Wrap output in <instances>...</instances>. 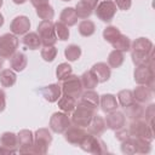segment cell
<instances>
[{
  "label": "cell",
  "instance_id": "cell-26",
  "mask_svg": "<svg viewBox=\"0 0 155 155\" xmlns=\"http://www.w3.org/2000/svg\"><path fill=\"white\" fill-rule=\"evenodd\" d=\"M57 102H58V108L63 113H67V114L73 113V110L76 107V99L67 94H62Z\"/></svg>",
  "mask_w": 155,
  "mask_h": 155
},
{
  "label": "cell",
  "instance_id": "cell-10",
  "mask_svg": "<svg viewBox=\"0 0 155 155\" xmlns=\"http://www.w3.org/2000/svg\"><path fill=\"white\" fill-rule=\"evenodd\" d=\"M116 11H117V7L113 0H103L94 8L96 16L102 22H111Z\"/></svg>",
  "mask_w": 155,
  "mask_h": 155
},
{
  "label": "cell",
  "instance_id": "cell-3",
  "mask_svg": "<svg viewBox=\"0 0 155 155\" xmlns=\"http://www.w3.org/2000/svg\"><path fill=\"white\" fill-rule=\"evenodd\" d=\"M96 114V110L92 108H88L81 103H79L75 109L71 113V124L75 126H80V127H87L90 121L92 120L93 115Z\"/></svg>",
  "mask_w": 155,
  "mask_h": 155
},
{
  "label": "cell",
  "instance_id": "cell-34",
  "mask_svg": "<svg viewBox=\"0 0 155 155\" xmlns=\"http://www.w3.org/2000/svg\"><path fill=\"white\" fill-rule=\"evenodd\" d=\"M64 56H65V58H67L69 62H75V61H78V59L80 58V56H81V48H80V46L74 45V44L68 45V46L64 48Z\"/></svg>",
  "mask_w": 155,
  "mask_h": 155
},
{
  "label": "cell",
  "instance_id": "cell-48",
  "mask_svg": "<svg viewBox=\"0 0 155 155\" xmlns=\"http://www.w3.org/2000/svg\"><path fill=\"white\" fill-rule=\"evenodd\" d=\"M84 1H85L88 6H91L93 10H94V8H96V6L98 5V0H84Z\"/></svg>",
  "mask_w": 155,
  "mask_h": 155
},
{
  "label": "cell",
  "instance_id": "cell-18",
  "mask_svg": "<svg viewBox=\"0 0 155 155\" xmlns=\"http://www.w3.org/2000/svg\"><path fill=\"white\" fill-rule=\"evenodd\" d=\"M105 128H107L105 120L102 116H99L98 114H94L87 126V132L91 134H94V136H101L102 133H104Z\"/></svg>",
  "mask_w": 155,
  "mask_h": 155
},
{
  "label": "cell",
  "instance_id": "cell-32",
  "mask_svg": "<svg viewBox=\"0 0 155 155\" xmlns=\"http://www.w3.org/2000/svg\"><path fill=\"white\" fill-rule=\"evenodd\" d=\"M75 12H76L78 18L86 19V18H88V17L92 15L93 8H92L91 6H88L84 0H81V1H79V2L76 4V6H75Z\"/></svg>",
  "mask_w": 155,
  "mask_h": 155
},
{
  "label": "cell",
  "instance_id": "cell-8",
  "mask_svg": "<svg viewBox=\"0 0 155 155\" xmlns=\"http://www.w3.org/2000/svg\"><path fill=\"white\" fill-rule=\"evenodd\" d=\"M62 93L63 94H67V96H70L75 99H78L81 93H82V84H81V80H80V76L78 75H69L67 79L63 80V84H62Z\"/></svg>",
  "mask_w": 155,
  "mask_h": 155
},
{
  "label": "cell",
  "instance_id": "cell-12",
  "mask_svg": "<svg viewBox=\"0 0 155 155\" xmlns=\"http://www.w3.org/2000/svg\"><path fill=\"white\" fill-rule=\"evenodd\" d=\"M0 147L5 150V154H15L18 151L17 134L13 132H4L0 136Z\"/></svg>",
  "mask_w": 155,
  "mask_h": 155
},
{
  "label": "cell",
  "instance_id": "cell-47",
  "mask_svg": "<svg viewBox=\"0 0 155 155\" xmlns=\"http://www.w3.org/2000/svg\"><path fill=\"white\" fill-rule=\"evenodd\" d=\"M30 2H31V5L36 8V7H40V6H42V5L48 4V0H30Z\"/></svg>",
  "mask_w": 155,
  "mask_h": 155
},
{
  "label": "cell",
  "instance_id": "cell-50",
  "mask_svg": "<svg viewBox=\"0 0 155 155\" xmlns=\"http://www.w3.org/2000/svg\"><path fill=\"white\" fill-rule=\"evenodd\" d=\"M4 22H5V19H4V16H2V13L0 12V27H2V25H4Z\"/></svg>",
  "mask_w": 155,
  "mask_h": 155
},
{
  "label": "cell",
  "instance_id": "cell-37",
  "mask_svg": "<svg viewBox=\"0 0 155 155\" xmlns=\"http://www.w3.org/2000/svg\"><path fill=\"white\" fill-rule=\"evenodd\" d=\"M120 34H121V31H120L116 27L109 25V27L104 28V30H103V39H104L107 42L113 44V42L120 36Z\"/></svg>",
  "mask_w": 155,
  "mask_h": 155
},
{
  "label": "cell",
  "instance_id": "cell-33",
  "mask_svg": "<svg viewBox=\"0 0 155 155\" xmlns=\"http://www.w3.org/2000/svg\"><path fill=\"white\" fill-rule=\"evenodd\" d=\"M78 28H79V33H80L82 36H85V38L93 35L94 31H96V25H94V23H93L92 21H90V19H84V21H81V22L79 23V27H78Z\"/></svg>",
  "mask_w": 155,
  "mask_h": 155
},
{
  "label": "cell",
  "instance_id": "cell-24",
  "mask_svg": "<svg viewBox=\"0 0 155 155\" xmlns=\"http://www.w3.org/2000/svg\"><path fill=\"white\" fill-rule=\"evenodd\" d=\"M28 59L23 52H15L10 58V65L15 71H23L27 67Z\"/></svg>",
  "mask_w": 155,
  "mask_h": 155
},
{
  "label": "cell",
  "instance_id": "cell-46",
  "mask_svg": "<svg viewBox=\"0 0 155 155\" xmlns=\"http://www.w3.org/2000/svg\"><path fill=\"white\" fill-rule=\"evenodd\" d=\"M6 108V94L4 90L0 88V113H2Z\"/></svg>",
  "mask_w": 155,
  "mask_h": 155
},
{
  "label": "cell",
  "instance_id": "cell-52",
  "mask_svg": "<svg viewBox=\"0 0 155 155\" xmlns=\"http://www.w3.org/2000/svg\"><path fill=\"white\" fill-rule=\"evenodd\" d=\"M0 154H5V150H4L1 147H0Z\"/></svg>",
  "mask_w": 155,
  "mask_h": 155
},
{
  "label": "cell",
  "instance_id": "cell-17",
  "mask_svg": "<svg viewBox=\"0 0 155 155\" xmlns=\"http://www.w3.org/2000/svg\"><path fill=\"white\" fill-rule=\"evenodd\" d=\"M91 70L97 76L98 82H107L110 79V75H111L110 67L104 62H98V63L93 64Z\"/></svg>",
  "mask_w": 155,
  "mask_h": 155
},
{
  "label": "cell",
  "instance_id": "cell-21",
  "mask_svg": "<svg viewBox=\"0 0 155 155\" xmlns=\"http://www.w3.org/2000/svg\"><path fill=\"white\" fill-rule=\"evenodd\" d=\"M81 101L80 103L88 107V108H92V109H97L98 105H99V96L96 91L93 90H86L85 92L81 93Z\"/></svg>",
  "mask_w": 155,
  "mask_h": 155
},
{
  "label": "cell",
  "instance_id": "cell-39",
  "mask_svg": "<svg viewBox=\"0 0 155 155\" xmlns=\"http://www.w3.org/2000/svg\"><path fill=\"white\" fill-rule=\"evenodd\" d=\"M136 150L138 154H149L151 150V142L143 138H134Z\"/></svg>",
  "mask_w": 155,
  "mask_h": 155
},
{
  "label": "cell",
  "instance_id": "cell-22",
  "mask_svg": "<svg viewBox=\"0 0 155 155\" xmlns=\"http://www.w3.org/2000/svg\"><path fill=\"white\" fill-rule=\"evenodd\" d=\"M132 93L134 101L138 103H147L153 98V90H150L145 85H139L134 88V91H132Z\"/></svg>",
  "mask_w": 155,
  "mask_h": 155
},
{
  "label": "cell",
  "instance_id": "cell-28",
  "mask_svg": "<svg viewBox=\"0 0 155 155\" xmlns=\"http://www.w3.org/2000/svg\"><path fill=\"white\" fill-rule=\"evenodd\" d=\"M80 80H81L82 87L86 88V90H93V88L97 87V85L99 84L97 76L93 74L92 70H87V71H85V73L80 76Z\"/></svg>",
  "mask_w": 155,
  "mask_h": 155
},
{
  "label": "cell",
  "instance_id": "cell-19",
  "mask_svg": "<svg viewBox=\"0 0 155 155\" xmlns=\"http://www.w3.org/2000/svg\"><path fill=\"white\" fill-rule=\"evenodd\" d=\"M41 93L44 96V98L50 102V103H54L59 99V97L62 96V87L58 84H51L46 87H44L41 90Z\"/></svg>",
  "mask_w": 155,
  "mask_h": 155
},
{
  "label": "cell",
  "instance_id": "cell-31",
  "mask_svg": "<svg viewBox=\"0 0 155 155\" xmlns=\"http://www.w3.org/2000/svg\"><path fill=\"white\" fill-rule=\"evenodd\" d=\"M111 45H113L114 50H117L121 52H128L131 50V40L128 36H126L124 34H120V36Z\"/></svg>",
  "mask_w": 155,
  "mask_h": 155
},
{
  "label": "cell",
  "instance_id": "cell-36",
  "mask_svg": "<svg viewBox=\"0 0 155 155\" xmlns=\"http://www.w3.org/2000/svg\"><path fill=\"white\" fill-rule=\"evenodd\" d=\"M133 102H134V98H133V93L131 90H121L117 93V103L122 108L132 104Z\"/></svg>",
  "mask_w": 155,
  "mask_h": 155
},
{
  "label": "cell",
  "instance_id": "cell-6",
  "mask_svg": "<svg viewBox=\"0 0 155 155\" xmlns=\"http://www.w3.org/2000/svg\"><path fill=\"white\" fill-rule=\"evenodd\" d=\"M38 34L44 46H53L57 42L54 23L52 21H41L38 25Z\"/></svg>",
  "mask_w": 155,
  "mask_h": 155
},
{
  "label": "cell",
  "instance_id": "cell-11",
  "mask_svg": "<svg viewBox=\"0 0 155 155\" xmlns=\"http://www.w3.org/2000/svg\"><path fill=\"white\" fill-rule=\"evenodd\" d=\"M71 125V121H70V117L68 116L67 113H53L52 116L50 117V122H48V126H50V130L53 131L54 133H64L65 130Z\"/></svg>",
  "mask_w": 155,
  "mask_h": 155
},
{
  "label": "cell",
  "instance_id": "cell-40",
  "mask_svg": "<svg viewBox=\"0 0 155 155\" xmlns=\"http://www.w3.org/2000/svg\"><path fill=\"white\" fill-rule=\"evenodd\" d=\"M121 151L126 155H133V154H137V150H136V143H134V138L133 137H130L125 140L121 142Z\"/></svg>",
  "mask_w": 155,
  "mask_h": 155
},
{
  "label": "cell",
  "instance_id": "cell-29",
  "mask_svg": "<svg viewBox=\"0 0 155 155\" xmlns=\"http://www.w3.org/2000/svg\"><path fill=\"white\" fill-rule=\"evenodd\" d=\"M17 75L12 69H4L0 71V84L2 87H11L16 84Z\"/></svg>",
  "mask_w": 155,
  "mask_h": 155
},
{
  "label": "cell",
  "instance_id": "cell-42",
  "mask_svg": "<svg viewBox=\"0 0 155 155\" xmlns=\"http://www.w3.org/2000/svg\"><path fill=\"white\" fill-rule=\"evenodd\" d=\"M40 54L45 62H52L57 56V48L54 46H44L41 48Z\"/></svg>",
  "mask_w": 155,
  "mask_h": 155
},
{
  "label": "cell",
  "instance_id": "cell-16",
  "mask_svg": "<svg viewBox=\"0 0 155 155\" xmlns=\"http://www.w3.org/2000/svg\"><path fill=\"white\" fill-rule=\"evenodd\" d=\"M17 139H18V153L25 154L27 150L34 143V133L30 130H21L17 133Z\"/></svg>",
  "mask_w": 155,
  "mask_h": 155
},
{
  "label": "cell",
  "instance_id": "cell-5",
  "mask_svg": "<svg viewBox=\"0 0 155 155\" xmlns=\"http://www.w3.org/2000/svg\"><path fill=\"white\" fill-rule=\"evenodd\" d=\"M130 136L133 138H143L147 140H153L155 132L154 130L149 126V124L147 121H143L142 119L139 120H134L131 122L130 128H128Z\"/></svg>",
  "mask_w": 155,
  "mask_h": 155
},
{
  "label": "cell",
  "instance_id": "cell-44",
  "mask_svg": "<svg viewBox=\"0 0 155 155\" xmlns=\"http://www.w3.org/2000/svg\"><path fill=\"white\" fill-rule=\"evenodd\" d=\"M115 137H116V139H117V140L122 142V140H125V139L130 138L131 136H130L128 130H127V128H125V126H124V127H121V128H119V130H116V131H115Z\"/></svg>",
  "mask_w": 155,
  "mask_h": 155
},
{
  "label": "cell",
  "instance_id": "cell-41",
  "mask_svg": "<svg viewBox=\"0 0 155 155\" xmlns=\"http://www.w3.org/2000/svg\"><path fill=\"white\" fill-rule=\"evenodd\" d=\"M54 31H56V36H57L59 40H62V41L68 40V38H69V29H68V27H67L64 23H62L61 21L54 23Z\"/></svg>",
  "mask_w": 155,
  "mask_h": 155
},
{
  "label": "cell",
  "instance_id": "cell-45",
  "mask_svg": "<svg viewBox=\"0 0 155 155\" xmlns=\"http://www.w3.org/2000/svg\"><path fill=\"white\" fill-rule=\"evenodd\" d=\"M116 7L119 10H122V11H127L131 8V5H132V0H115L114 1Z\"/></svg>",
  "mask_w": 155,
  "mask_h": 155
},
{
  "label": "cell",
  "instance_id": "cell-14",
  "mask_svg": "<svg viewBox=\"0 0 155 155\" xmlns=\"http://www.w3.org/2000/svg\"><path fill=\"white\" fill-rule=\"evenodd\" d=\"M29 29H30V21L27 16H17L13 18V21L10 24V30L16 36L27 34Z\"/></svg>",
  "mask_w": 155,
  "mask_h": 155
},
{
  "label": "cell",
  "instance_id": "cell-53",
  "mask_svg": "<svg viewBox=\"0 0 155 155\" xmlns=\"http://www.w3.org/2000/svg\"><path fill=\"white\" fill-rule=\"evenodd\" d=\"M2 4H4V1H2V0H0V7L2 6Z\"/></svg>",
  "mask_w": 155,
  "mask_h": 155
},
{
  "label": "cell",
  "instance_id": "cell-4",
  "mask_svg": "<svg viewBox=\"0 0 155 155\" xmlns=\"http://www.w3.org/2000/svg\"><path fill=\"white\" fill-rule=\"evenodd\" d=\"M84 151L90 153V154H105L108 151L105 143L99 138V136H94L87 132V134L85 136L84 140L80 143L79 145Z\"/></svg>",
  "mask_w": 155,
  "mask_h": 155
},
{
  "label": "cell",
  "instance_id": "cell-35",
  "mask_svg": "<svg viewBox=\"0 0 155 155\" xmlns=\"http://www.w3.org/2000/svg\"><path fill=\"white\" fill-rule=\"evenodd\" d=\"M36 15L42 21H51L54 16V10L50 4H46L40 7H36Z\"/></svg>",
  "mask_w": 155,
  "mask_h": 155
},
{
  "label": "cell",
  "instance_id": "cell-27",
  "mask_svg": "<svg viewBox=\"0 0 155 155\" xmlns=\"http://www.w3.org/2000/svg\"><path fill=\"white\" fill-rule=\"evenodd\" d=\"M23 45L30 50H38L41 45V40H40V36L38 33H34V31H30V33H27L24 34L23 39Z\"/></svg>",
  "mask_w": 155,
  "mask_h": 155
},
{
  "label": "cell",
  "instance_id": "cell-30",
  "mask_svg": "<svg viewBox=\"0 0 155 155\" xmlns=\"http://www.w3.org/2000/svg\"><path fill=\"white\" fill-rule=\"evenodd\" d=\"M125 61V57H124V52L121 51H117V50H113L109 56H108V65L110 68H120L122 65Z\"/></svg>",
  "mask_w": 155,
  "mask_h": 155
},
{
  "label": "cell",
  "instance_id": "cell-23",
  "mask_svg": "<svg viewBox=\"0 0 155 155\" xmlns=\"http://www.w3.org/2000/svg\"><path fill=\"white\" fill-rule=\"evenodd\" d=\"M125 115L132 121L144 117V108L142 107V103H136L134 101L132 104L125 107Z\"/></svg>",
  "mask_w": 155,
  "mask_h": 155
},
{
  "label": "cell",
  "instance_id": "cell-1",
  "mask_svg": "<svg viewBox=\"0 0 155 155\" xmlns=\"http://www.w3.org/2000/svg\"><path fill=\"white\" fill-rule=\"evenodd\" d=\"M131 58L136 65L148 64L154 68V45L147 38H138L131 44Z\"/></svg>",
  "mask_w": 155,
  "mask_h": 155
},
{
  "label": "cell",
  "instance_id": "cell-20",
  "mask_svg": "<svg viewBox=\"0 0 155 155\" xmlns=\"http://www.w3.org/2000/svg\"><path fill=\"white\" fill-rule=\"evenodd\" d=\"M99 105H101V109L104 111V113H111L114 110L117 109L119 107V103L116 101V97L111 93H105L103 96L99 97Z\"/></svg>",
  "mask_w": 155,
  "mask_h": 155
},
{
  "label": "cell",
  "instance_id": "cell-25",
  "mask_svg": "<svg viewBox=\"0 0 155 155\" xmlns=\"http://www.w3.org/2000/svg\"><path fill=\"white\" fill-rule=\"evenodd\" d=\"M59 21L62 23H64L67 27L75 25L76 22H78V16H76L75 8H73V7H65V8H63V11L61 12V16H59Z\"/></svg>",
  "mask_w": 155,
  "mask_h": 155
},
{
  "label": "cell",
  "instance_id": "cell-51",
  "mask_svg": "<svg viewBox=\"0 0 155 155\" xmlns=\"http://www.w3.org/2000/svg\"><path fill=\"white\" fill-rule=\"evenodd\" d=\"M2 65H4V58L0 56V69L2 68Z\"/></svg>",
  "mask_w": 155,
  "mask_h": 155
},
{
  "label": "cell",
  "instance_id": "cell-43",
  "mask_svg": "<svg viewBox=\"0 0 155 155\" xmlns=\"http://www.w3.org/2000/svg\"><path fill=\"white\" fill-rule=\"evenodd\" d=\"M144 117L145 121L149 124V126L154 130V117H155V104H150L144 110Z\"/></svg>",
  "mask_w": 155,
  "mask_h": 155
},
{
  "label": "cell",
  "instance_id": "cell-38",
  "mask_svg": "<svg viewBox=\"0 0 155 155\" xmlns=\"http://www.w3.org/2000/svg\"><path fill=\"white\" fill-rule=\"evenodd\" d=\"M71 73H73V68L68 63H61L56 68V76L59 81H63L64 79H67L69 75H71Z\"/></svg>",
  "mask_w": 155,
  "mask_h": 155
},
{
  "label": "cell",
  "instance_id": "cell-2",
  "mask_svg": "<svg viewBox=\"0 0 155 155\" xmlns=\"http://www.w3.org/2000/svg\"><path fill=\"white\" fill-rule=\"evenodd\" d=\"M52 143V134L48 128H39L34 133V143L27 150L25 154L45 155L48 150V147Z\"/></svg>",
  "mask_w": 155,
  "mask_h": 155
},
{
  "label": "cell",
  "instance_id": "cell-9",
  "mask_svg": "<svg viewBox=\"0 0 155 155\" xmlns=\"http://www.w3.org/2000/svg\"><path fill=\"white\" fill-rule=\"evenodd\" d=\"M18 48V39L15 34L6 33L0 36V56L2 58H11Z\"/></svg>",
  "mask_w": 155,
  "mask_h": 155
},
{
  "label": "cell",
  "instance_id": "cell-7",
  "mask_svg": "<svg viewBox=\"0 0 155 155\" xmlns=\"http://www.w3.org/2000/svg\"><path fill=\"white\" fill-rule=\"evenodd\" d=\"M133 79L138 85H145L154 91V68L148 64L137 65L133 73Z\"/></svg>",
  "mask_w": 155,
  "mask_h": 155
},
{
  "label": "cell",
  "instance_id": "cell-15",
  "mask_svg": "<svg viewBox=\"0 0 155 155\" xmlns=\"http://www.w3.org/2000/svg\"><path fill=\"white\" fill-rule=\"evenodd\" d=\"M105 120V125L108 128L113 130V131H116L121 127L125 126L126 124V116L124 113L121 111H117V110H114L111 113H108L107 117L104 119Z\"/></svg>",
  "mask_w": 155,
  "mask_h": 155
},
{
  "label": "cell",
  "instance_id": "cell-13",
  "mask_svg": "<svg viewBox=\"0 0 155 155\" xmlns=\"http://www.w3.org/2000/svg\"><path fill=\"white\" fill-rule=\"evenodd\" d=\"M86 134H87V132L84 130V127L70 125L64 132V138L68 143H70L73 145H80V143L84 140Z\"/></svg>",
  "mask_w": 155,
  "mask_h": 155
},
{
  "label": "cell",
  "instance_id": "cell-49",
  "mask_svg": "<svg viewBox=\"0 0 155 155\" xmlns=\"http://www.w3.org/2000/svg\"><path fill=\"white\" fill-rule=\"evenodd\" d=\"M12 1H13L16 5H22V4H24L27 0H12Z\"/></svg>",
  "mask_w": 155,
  "mask_h": 155
},
{
  "label": "cell",
  "instance_id": "cell-54",
  "mask_svg": "<svg viewBox=\"0 0 155 155\" xmlns=\"http://www.w3.org/2000/svg\"><path fill=\"white\" fill-rule=\"evenodd\" d=\"M62 1H70V0H62Z\"/></svg>",
  "mask_w": 155,
  "mask_h": 155
}]
</instances>
